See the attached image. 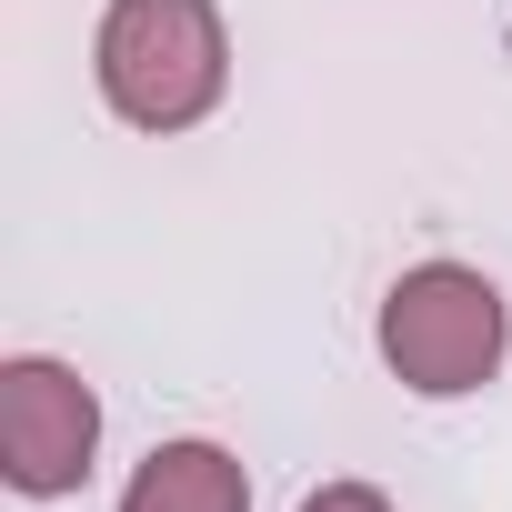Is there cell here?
<instances>
[{
    "instance_id": "277c9868",
    "label": "cell",
    "mask_w": 512,
    "mask_h": 512,
    "mask_svg": "<svg viewBox=\"0 0 512 512\" xmlns=\"http://www.w3.org/2000/svg\"><path fill=\"white\" fill-rule=\"evenodd\" d=\"M121 512H251V472H241L221 442H161V452L131 472Z\"/></svg>"
},
{
    "instance_id": "5b68a950",
    "label": "cell",
    "mask_w": 512,
    "mask_h": 512,
    "mask_svg": "<svg viewBox=\"0 0 512 512\" xmlns=\"http://www.w3.org/2000/svg\"><path fill=\"white\" fill-rule=\"evenodd\" d=\"M302 512H392V502H382L372 482H322V492H312Z\"/></svg>"
},
{
    "instance_id": "6da1fadb",
    "label": "cell",
    "mask_w": 512,
    "mask_h": 512,
    "mask_svg": "<svg viewBox=\"0 0 512 512\" xmlns=\"http://www.w3.org/2000/svg\"><path fill=\"white\" fill-rule=\"evenodd\" d=\"M91 61H101V101L131 131H191L231 81V41L211 0H111Z\"/></svg>"
},
{
    "instance_id": "7a4b0ae2",
    "label": "cell",
    "mask_w": 512,
    "mask_h": 512,
    "mask_svg": "<svg viewBox=\"0 0 512 512\" xmlns=\"http://www.w3.org/2000/svg\"><path fill=\"white\" fill-rule=\"evenodd\" d=\"M382 362H392L412 392H432V402L482 392V382L502 372V292H492L482 272H462V262L402 272V282L382 292Z\"/></svg>"
},
{
    "instance_id": "3957f363",
    "label": "cell",
    "mask_w": 512,
    "mask_h": 512,
    "mask_svg": "<svg viewBox=\"0 0 512 512\" xmlns=\"http://www.w3.org/2000/svg\"><path fill=\"white\" fill-rule=\"evenodd\" d=\"M91 452H101V402L71 362L51 352H21L11 372H0V462H11V482L31 502L51 492H81L91 482Z\"/></svg>"
}]
</instances>
